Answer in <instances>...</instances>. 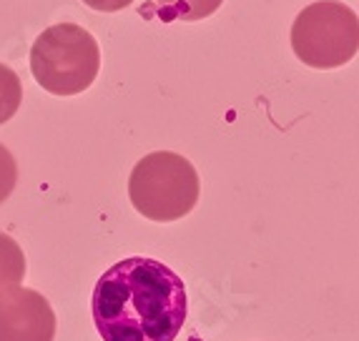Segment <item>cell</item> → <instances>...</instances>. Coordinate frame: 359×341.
Masks as SVG:
<instances>
[{
	"instance_id": "cell-1",
	"label": "cell",
	"mask_w": 359,
	"mask_h": 341,
	"mask_svg": "<svg viewBox=\"0 0 359 341\" xmlns=\"http://www.w3.org/2000/svg\"><path fill=\"white\" fill-rule=\"evenodd\" d=\"M93 323L103 341H174L189 314L184 279L146 256L116 261L96 281Z\"/></svg>"
},
{
	"instance_id": "cell-2",
	"label": "cell",
	"mask_w": 359,
	"mask_h": 341,
	"mask_svg": "<svg viewBox=\"0 0 359 341\" xmlns=\"http://www.w3.org/2000/svg\"><path fill=\"white\" fill-rule=\"evenodd\" d=\"M201 196V181L194 163L174 151H154L133 166L128 198L138 214L156 223H171L189 216Z\"/></svg>"
},
{
	"instance_id": "cell-3",
	"label": "cell",
	"mask_w": 359,
	"mask_h": 341,
	"mask_svg": "<svg viewBox=\"0 0 359 341\" xmlns=\"http://www.w3.org/2000/svg\"><path fill=\"white\" fill-rule=\"evenodd\" d=\"M101 71V48L83 25L58 23L36 38L30 73L53 96H78L93 85Z\"/></svg>"
},
{
	"instance_id": "cell-4",
	"label": "cell",
	"mask_w": 359,
	"mask_h": 341,
	"mask_svg": "<svg viewBox=\"0 0 359 341\" xmlns=\"http://www.w3.org/2000/svg\"><path fill=\"white\" fill-rule=\"evenodd\" d=\"M292 48L317 71L347 66L359 50V15L341 0H317L294 20Z\"/></svg>"
},
{
	"instance_id": "cell-5",
	"label": "cell",
	"mask_w": 359,
	"mask_h": 341,
	"mask_svg": "<svg viewBox=\"0 0 359 341\" xmlns=\"http://www.w3.org/2000/svg\"><path fill=\"white\" fill-rule=\"evenodd\" d=\"M55 312L36 288L13 286L0 293V341H53Z\"/></svg>"
},
{
	"instance_id": "cell-6",
	"label": "cell",
	"mask_w": 359,
	"mask_h": 341,
	"mask_svg": "<svg viewBox=\"0 0 359 341\" xmlns=\"http://www.w3.org/2000/svg\"><path fill=\"white\" fill-rule=\"evenodd\" d=\"M25 279V253L13 236L0 234V293Z\"/></svg>"
},
{
	"instance_id": "cell-7",
	"label": "cell",
	"mask_w": 359,
	"mask_h": 341,
	"mask_svg": "<svg viewBox=\"0 0 359 341\" xmlns=\"http://www.w3.org/2000/svg\"><path fill=\"white\" fill-rule=\"evenodd\" d=\"M156 3H158V13L166 23L171 20L194 23V20H204L214 15L224 0H156Z\"/></svg>"
},
{
	"instance_id": "cell-8",
	"label": "cell",
	"mask_w": 359,
	"mask_h": 341,
	"mask_svg": "<svg viewBox=\"0 0 359 341\" xmlns=\"http://www.w3.org/2000/svg\"><path fill=\"white\" fill-rule=\"evenodd\" d=\"M23 103V83L18 73L0 63V123H8Z\"/></svg>"
},
{
	"instance_id": "cell-9",
	"label": "cell",
	"mask_w": 359,
	"mask_h": 341,
	"mask_svg": "<svg viewBox=\"0 0 359 341\" xmlns=\"http://www.w3.org/2000/svg\"><path fill=\"white\" fill-rule=\"evenodd\" d=\"M15 183H18V163L11 151L0 144V204L11 198Z\"/></svg>"
},
{
	"instance_id": "cell-10",
	"label": "cell",
	"mask_w": 359,
	"mask_h": 341,
	"mask_svg": "<svg viewBox=\"0 0 359 341\" xmlns=\"http://www.w3.org/2000/svg\"><path fill=\"white\" fill-rule=\"evenodd\" d=\"M86 6L90 11H98V13H118L123 8H128L133 0H83Z\"/></svg>"
},
{
	"instance_id": "cell-11",
	"label": "cell",
	"mask_w": 359,
	"mask_h": 341,
	"mask_svg": "<svg viewBox=\"0 0 359 341\" xmlns=\"http://www.w3.org/2000/svg\"><path fill=\"white\" fill-rule=\"evenodd\" d=\"M191 341H196V339H191Z\"/></svg>"
}]
</instances>
